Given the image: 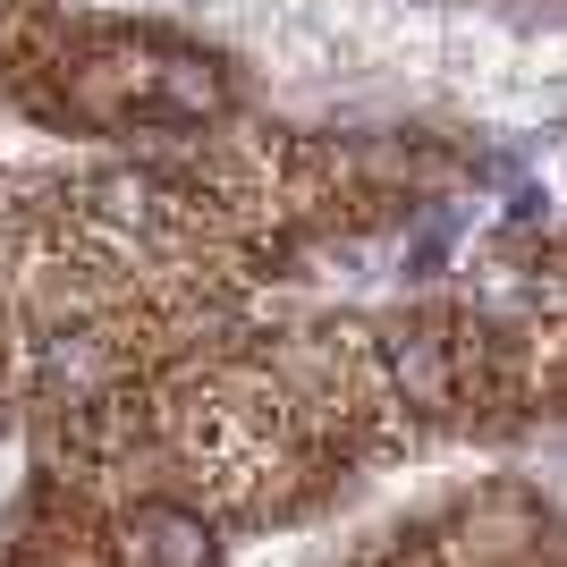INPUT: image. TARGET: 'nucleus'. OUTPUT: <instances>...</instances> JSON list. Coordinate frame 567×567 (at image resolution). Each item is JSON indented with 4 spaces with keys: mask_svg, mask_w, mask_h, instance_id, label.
Wrapping results in <instances>:
<instances>
[{
    "mask_svg": "<svg viewBox=\"0 0 567 567\" xmlns=\"http://www.w3.org/2000/svg\"><path fill=\"white\" fill-rule=\"evenodd\" d=\"M144 534H162V567H204V534H195L187 517H169V508H153V517H144Z\"/></svg>",
    "mask_w": 567,
    "mask_h": 567,
    "instance_id": "f257e3e1",
    "label": "nucleus"
}]
</instances>
